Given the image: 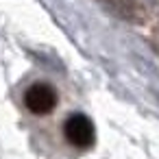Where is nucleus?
Segmentation results:
<instances>
[{
  "label": "nucleus",
  "mask_w": 159,
  "mask_h": 159,
  "mask_svg": "<svg viewBox=\"0 0 159 159\" xmlns=\"http://www.w3.org/2000/svg\"><path fill=\"white\" fill-rule=\"evenodd\" d=\"M24 105L35 116H46L57 107V92L48 83H33L24 94Z\"/></svg>",
  "instance_id": "nucleus-1"
},
{
  "label": "nucleus",
  "mask_w": 159,
  "mask_h": 159,
  "mask_svg": "<svg viewBox=\"0 0 159 159\" xmlns=\"http://www.w3.org/2000/svg\"><path fill=\"white\" fill-rule=\"evenodd\" d=\"M63 135H66V139H68L72 146H76V148H89V146L94 144V137H96L92 120H89L87 116H83V113H74V116H70V118L66 120V124H63Z\"/></svg>",
  "instance_id": "nucleus-2"
}]
</instances>
